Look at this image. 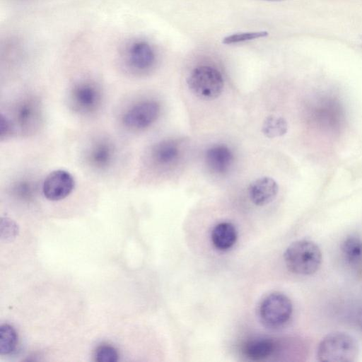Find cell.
I'll return each mask as SVG.
<instances>
[{"mask_svg":"<svg viewBox=\"0 0 362 362\" xmlns=\"http://www.w3.org/2000/svg\"><path fill=\"white\" fill-rule=\"evenodd\" d=\"M103 93L100 86L90 81H81L71 87L68 95L70 108L81 115H90L100 107Z\"/></svg>","mask_w":362,"mask_h":362,"instance_id":"8992f818","label":"cell"},{"mask_svg":"<svg viewBox=\"0 0 362 362\" xmlns=\"http://www.w3.org/2000/svg\"><path fill=\"white\" fill-rule=\"evenodd\" d=\"M116 156L113 143L107 138H98L87 148L85 160L87 164L96 170H106L112 166Z\"/></svg>","mask_w":362,"mask_h":362,"instance_id":"30bf717a","label":"cell"},{"mask_svg":"<svg viewBox=\"0 0 362 362\" xmlns=\"http://www.w3.org/2000/svg\"><path fill=\"white\" fill-rule=\"evenodd\" d=\"M267 31H255L234 33L225 37L222 42L225 45L236 44L245 41H250L258 38L267 37L268 35Z\"/></svg>","mask_w":362,"mask_h":362,"instance_id":"ffe728a7","label":"cell"},{"mask_svg":"<svg viewBox=\"0 0 362 362\" xmlns=\"http://www.w3.org/2000/svg\"><path fill=\"white\" fill-rule=\"evenodd\" d=\"M75 187L72 175L64 170H56L45 177L42 191L44 196L51 201H59L68 197Z\"/></svg>","mask_w":362,"mask_h":362,"instance_id":"9c48e42d","label":"cell"},{"mask_svg":"<svg viewBox=\"0 0 362 362\" xmlns=\"http://www.w3.org/2000/svg\"><path fill=\"white\" fill-rule=\"evenodd\" d=\"M357 321L360 326V327L362 329V310L359 312L358 317H357Z\"/></svg>","mask_w":362,"mask_h":362,"instance_id":"603a6c76","label":"cell"},{"mask_svg":"<svg viewBox=\"0 0 362 362\" xmlns=\"http://www.w3.org/2000/svg\"><path fill=\"white\" fill-rule=\"evenodd\" d=\"M279 192L277 182L272 177H262L255 180L249 187V197L257 206L271 203Z\"/></svg>","mask_w":362,"mask_h":362,"instance_id":"8fae6325","label":"cell"},{"mask_svg":"<svg viewBox=\"0 0 362 362\" xmlns=\"http://www.w3.org/2000/svg\"><path fill=\"white\" fill-rule=\"evenodd\" d=\"M17 226L16 223L9 218H5L1 219V238H11L15 237L17 232Z\"/></svg>","mask_w":362,"mask_h":362,"instance_id":"7402d4cb","label":"cell"},{"mask_svg":"<svg viewBox=\"0 0 362 362\" xmlns=\"http://www.w3.org/2000/svg\"><path fill=\"white\" fill-rule=\"evenodd\" d=\"M209 168L216 173L227 172L233 162V154L226 145H216L209 148L205 155Z\"/></svg>","mask_w":362,"mask_h":362,"instance_id":"7c38bea8","label":"cell"},{"mask_svg":"<svg viewBox=\"0 0 362 362\" xmlns=\"http://www.w3.org/2000/svg\"><path fill=\"white\" fill-rule=\"evenodd\" d=\"M118 358L117 350L109 344L100 345L95 351V360L98 362H116Z\"/></svg>","mask_w":362,"mask_h":362,"instance_id":"44dd1931","label":"cell"},{"mask_svg":"<svg viewBox=\"0 0 362 362\" xmlns=\"http://www.w3.org/2000/svg\"><path fill=\"white\" fill-rule=\"evenodd\" d=\"M189 88L197 96L204 99H215L222 93L224 86L221 74L210 66L194 68L187 78Z\"/></svg>","mask_w":362,"mask_h":362,"instance_id":"5b68a950","label":"cell"},{"mask_svg":"<svg viewBox=\"0 0 362 362\" xmlns=\"http://www.w3.org/2000/svg\"><path fill=\"white\" fill-rule=\"evenodd\" d=\"M238 234L234 225L228 221L217 223L212 229L211 239L214 246L218 250L226 251L235 243Z\"/></svg>","mask_w":362,"mask_h":362,"instance_id":"4fadbf2b","label":"cell"},{"mask_svg":"<svg viewBox=\"0 0 362 362\" xmlns=\"http://www.w3.org/2000/svg\"><path fill=\"white\" fill-rule=\"evenodd\" d=\"M11 187L12 194L18 199L25 201L33 199L38 189L36 181L30 178L18 179Z\"/></svg>","mask_w":362,"mask_h":362,"instance_id":"e0dca14e","label":"cell"},{"mask_svg":"<svg viewBox=\"0 0 362 362\" xmlns=\"http://www.w3.org/2000/svg\"><path fill=\"white\" fill-rule=\"evenodd\" d=\"M17 334L14 328L4 324L0 327V354L7 355L14 351L17 344Z\"/></svg>","mask_w":362,"mask_h":362,"instance_id":"d6986e66","label":"cell"},{"mask_svg":"<svg viewBox=\"0 0 362 362\" xmlns=\"http://www.w3.org/2000/svg\"><path fill=\"white\" fill-rule=\"evenodd\" d=\"M341 251L346 260L353 266L362 262V240L354 235L346 237L341 244Z\"/></svg>","mask_w":362,"mask_h":362,"instance_id":"2e32d148","label":"cell"},{"mask_svg":"<svg viewBox=\"0 0 362 362\" xmlns=\"http://www.w3.org/2000/svg\"><path fill=\"white\" fill-rule=\"evenodd\" d=\"M284 259L286 267L299 275H311L320 268L322 255L319 246L309 240L292 243L285 250Z\"/></svg>","mask_w":362,"mask_h":362,"instance_id":"6da1fadb","label":"cell"},{"mask_svg":"<svg viewBox=\"0 0 362 362\" xmlns=\"http://www.w3.org/2000/svg\"><path fill=\"white\" fill-rule=\"evenodd\" d=\"M122 61L131 72L143 73L151 69L156 62V52L153 46L141 39L132 40L122 50Z\"/></svg>","mask_w":362,"mask_h":362,"instance_id":"52a82bcc","label":"cell"},{"mask_svg":"<svg viewBox=\"0 0 362 362\" xmlns=\"http://www.w3.org/2000/svg\"><path fill=\"white\" fill-rule=\"evenodd\" d=\"M288 130L286 119L281 117L271 115L263 122L262 131L268 138H276L284 135Z\"/></svg>","mask_w":362,"mask_h":362,"instance_id":"ac0fdd59","label":"cell"},{"mask_svg":"<svg viewBox=\"0 0 362 362\" xmlns=\"http://www.w3.org/2000/svg\"><path fill=\"white\" fill-rule=\"evenodd\" d=\"M160 105L146 100L131 105L122 116L124 125L131 130H141L151 126L158 117Z\"/></svg>","mask_w":362,"mask_h":362,"instance_id":"ba28073f","label":"cell"},{"mask_svg":"<svg viewBox=\"0 0 362 362\" xmlns=\"http://www.w3.org/2000/svg\"><path fill=\"white\" fill-rule=\"evenodd\" d=\"M5 115V114H4ZM13 134L30 135L36 132L42 122V112L40 101L33 97H25L17 101L11 110V117H8Z\"/></svg>","mask_w":362,"mask_h":362,"instance_id":"3957f363","label":"cell"},{"mask_svg":"<svg viewBox=\"0 0 362 362\" xmlns=\"http://www.w3.org/2000/svg\"><path fill=\"white\" fill-rule=\"evenodd\" d=\"M267 1H280V0H267Z\"/></svg>","mask_w":362,"mask_h":362,"instance_id":"cb8c5ba5","label":"cell"},{"mask_svg":"<svg viewBox=\"0 0 362 362\" xmlns=\"http://www.w3.org/2000/svg\"><path fill=\"white\" fill-rule=\"evenodd\" d=\"M179 155V150L175 143L171 140H163L153 146L151 158L158 165L165 166L174 163Z\"/></svg>","mask_w":362,"mask_h":362,"instance_id":"9a60e30c","label":"cell"},{"mask_svg":"<svg viewBox=\"0 0 362 362\" xmlns=\"http://www.w3.org/2000/svg\"><path fill=\"white\" fill-rule=\"evenodd\" d=\"M276 349V342L269 338H257L247 341L243 347L245 356L252 361H261L272 355Z\"/></svg>","mask_w":362,"mask_h":362,"instance_id":"5bb4252c","label":"cell"},{"mask_svg":"<svg viewBox=\"0 0 362 362\" xmlns=\"http://www.w3.org/2000/svg\"><path fill=\"white\" fill-rule=\"evenodd\" d=\"M293 305L285 294L275 291L267 295L259 305V317L264 325L278 328L284 325L291 318Z\"/></svg>","mask_w":362,"mask_h":362,"instance_id":"277c9868","label":"cell"},{"mask_svg":"<svg viewBox=\"0 0 362 362\" xmlns=\"http://www.w3.org/2000/svg\"><path fill=\"white\" fill-rule=\"evenodd\" d=\"M356 339L344 332H334L326 335L317 349V358L322 362H352L358 356Z\"/></svg>","mask_w":362,"mask_h":362,"instance_id":"7a4b0ae2","label":"cell"}]
</instances>
